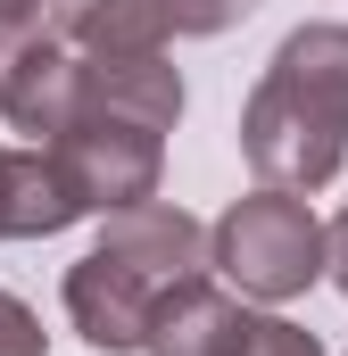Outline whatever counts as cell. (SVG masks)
<instances>
[{
  "label": "cell",
  "mask_w": 348,
  "mask_h": 356,
  "mask_svg": "<svg viewBox=\"0 0 348 356\" xmlns=\"http://www.w3.org/2000/svg\"><path fill=\"white\" fill-rule=\"evenodd\" d=\"M75 108H84V58H75L50 25H33V33L8 50V67H0V116H8V133L50 141Z\"/></svg>",
  "instance_id": "cell-5"
},
{
  "label": "cell",
  "mask_w": 348,
  "mask_h": 356,
  "mask_svg": "<svg viewBox=\"0 0 348 356\" xmlns=\"http://www.w3.org/2000/svg\"><path fill=\"white\" fill-rule=\"evenodd\" d=\"M207 266L224 273L241 298H299L324 273V224L299 191H258L232 199L224 224L207 232Z\"/></svg>",
  "instance_id": "cell-3"
},
{
  "label": "cell",
  "mask_w": 348,
  "mask_h": 356,
  "mask_svg": "<svg viewBox=\"0 0 348 356\" xmlns=\"http://www.w3.org/2000/svg\"><path fill=\"white\" fill-rule=\"evenodd\" d=\"M241 356H324V348H315V332H299V323H282V315H258L249 340H241Z\"/></svg>",
  "instance_id": "cell-9"
},
{
  "label": "cell",
  "mask_w": 348,
  "mask_h": 356,
  "mask_svg": "<svg viewBox=\"0 0 348 356\" xmlns=\"http://www.w3.org/2000/svg\"><path fill=\"white\" fill-rule=\"evenodd\" d=\"M141 8H150L166 33H224V25H232V17H249L258 0H141Z\"/></svg>",
  "instance_id": "cell-8"
},
{
  "label": "cell",
  "mask_w": 348,
  "mask_h": 356,
  "mask_svg": "<svg viewBox=\"0 0 348 356\" xmlns=\"http://www.w3.org/2000/svg\"><path fill=\"white\" fill-rule=\"evenodd\" d=\"M249 307L241 298H224L207 273H191L182 290H174L166 307L150 315V332H141V348L150 356H241V340H249Z\"/></svg>",
  "instance_id": "cell-6"
},
{
  "label": "cell",
  "mask_w": 348,
  "mask_h": 356,
  "mask_svg": "<svg viewBox=\"0 0 348 356\" xmlns=\"http://www.w3.org/2000/svg\"><path fill=\"white\" fill-rule=\"evenodd\" d=\"M58 182H67V199L84 207V216H116V207H133V199H158V166H166V133L158 124H141V116H125V108H75L50 141H33Z\"/></svg>",
  "instance_id": "cell-4"
},
{
  "label": "cell",
  "mask_w": 348,
  "mask_h": 356,
  "mask_svg": "<svg viewBox=\"0 0 348 356\" xmlns=\"http://www.w3.org/2000/svg\"><path fill=\"white\" fill-rule=\"evenodd\" d=\"M84 207L67 199V182L42 149H0V241H50Z\"/></svg>",
  "instance_id": "cell-7"
},
{
  "label": "cell",
  "mask_w": 348,
  "mask_h": 356,
  "mask_svg": "<svg viewBox=\"0 0 348 356\" xmlns=\"http://www.w3.org/2000/svg\"><path fill=\"white\" fill-rule=\"evenodd\" d=\"M241 158L265 191H324L348 158V25H299L241 108Z\"/></svg>",
  "instance_id": "cell-1"
},
{
  "label": "cell",
  "mask_w": 348,
  "mask_h": 356,
  "mask_svg": "<svg viewBox=\"0 0 348 356\" xmlns=\"http://www.w3.org/2000/svg\"><path fill=\"white\" fill-rule=\"evenodd\" d=\"M191 273H207L199 216H182L174 199H133V207H116L100 224L91 257L67 266V323L100 356H125V348H141L150 315L166 307Z\"/></svg>",
  "instance_id": "cell-2"
},
{
  "label": "cell",
  "mask_w": 348,
  "mask_h": 356,
  "mask_svg": "<svg viewBox=\"0 0 348 356\" xmlns=\"http://www.w3.org/2000/svg\"><path fill=\"white\" fill-rule=\"evenodd\" d=\"M0 356H42V315L17 290H0Z\"/></svg>",
  "instance_id": "cell-10"
},
{
  "label": "cell",
  "mask_w": 348,
  "mask_h": 356,
  "mask_svg": "<svg viewBox=\"0 0 348 356\" xmlns=\"http://www.w3.org/2000/svg\"><path fill=\"white\" fill-rule=\"evenodd\" d=\"M324 273H332V282L348 290V207L332 216V232H324Z\"/></svg>",
  "instance_id": "cell-11"
}]
</instances>
